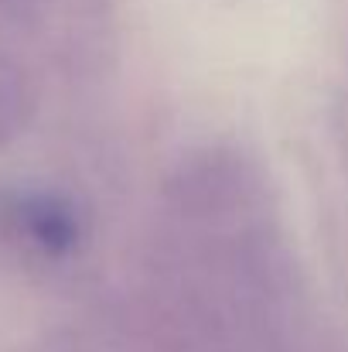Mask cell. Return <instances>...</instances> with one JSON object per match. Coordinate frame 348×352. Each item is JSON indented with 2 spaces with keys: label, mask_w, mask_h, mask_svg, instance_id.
<instances>
[{
  "label": "cell",
  "mask_w": 348,
  "mask_h": 352,
  "mask_svg": "<svg viewBox=\"0 0 348 352\" xmlns=\"http://www.w3.org/2000/svg\"><path fill=\"white\" fill-rule=\"evenodd\" d=\"M17 219H21L24 236L48 256H69L82 239V223H79L76 206L69 199L55 195V192L24 195Z\"/></svg>",
  "instance_id": "obj_2"
},
{
  "label": "cell",
  "mask_w": 348,
  "mask_h": 352,
  "mask_svg": "<svg viewBox=\"0 0 348 352\" xmlns=\"http://www.w3.org/2000/svg\"><path fill=\"white\" fill-rule=\"evenodd\" d=\"M256 168L235 151H202L167 182V199L192 223H229L256 195Z\"/></svg>",
  "instance_id": "obj_1"
}]
</instances>
